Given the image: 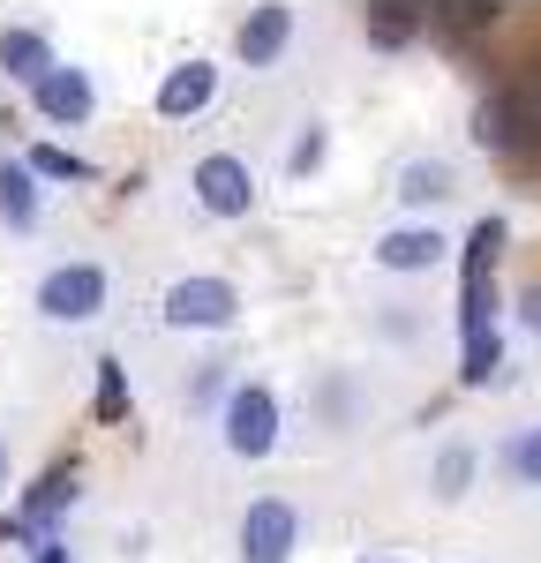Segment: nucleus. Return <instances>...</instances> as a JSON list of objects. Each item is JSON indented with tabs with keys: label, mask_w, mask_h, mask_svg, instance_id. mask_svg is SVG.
Listing matches in <instances>:
<instances>
[{
	"label": "nucleus",
	"mask_w": 541,
	"mask_h": 563,
	"mask_svg": "<svg viewBox=\"0 0 541 563\" xmlns=\"http://www.w3.org/2000/svg\"><path fill=\"white\" fill-rule=\"evenodd\" d=\"M219 451L233 466H264L270 451L286 443V406H278V390L264 376H233V390L219 398Z\"/></svg>",
	"instance_id": "obj_1"
},
{
	"label": "nucleus",
	"mask_w": 541,
	"mask_h": 563,
	"mask_svg": "<svg viewBox=\"0 0 541 563\" xmlns=\"http://www.w3.org/2000/svg\"><path fill=\"white\" fill-rule=\"evenodd\" d=\"M31 308H38V323H53V331H84V323H98L113 308V271L98 256L45 263L38 286H31Z\"/></svg>",
	"instance_id": "obj_2"
},
{
	"label": "nucleus",
	"mask_w": 541,
	"mask_h": 563,
	"mask_svg": "<svg viewBox=\"0 0 541 563\" xmlns=\"http://www.w3.org/2000/svg\"><path fill=\"white\" fill-rule=\"evenodd\" d=\"M241 286L233 278H219V271H188V278H174L166 294H158V323L166 331H188V339H219V331H233L241 323Z\"/></svg>",
	"instance_id": "obj_3"
},
{
	"label": "nucleus",
	"mask_w": 541,
	"mask_h": 563,
	"mask_svg": "<svg viewBox=\"0 0 541 563\" xmlns=\"http://www.w3.org/2000/svg\"><path fill=\"white\" fill-rule=\"evenodd\" d=\"M466 135H474L489 158H541V106L519 84H489Z\"/></svg>",
	"instance_id": "obj_4"
},
{
	"label": "nucleus",
	"mask_w": 541,
	"mask_h": 563,
	"mask_svg": "<svg viewBox=\"0 0 541 563\" xmlns=\"http://www.w3.org/2000/svg\"><path fill=\"white\" fill-rule=\"evenodd\" d=\"M256 166L241 158V151H203L196 166H188V203L211 218V225H241V218L256 211Z\"/></svg>",
	"instance_id": "obj_5"
},
{
	"label": "nucleus",
	"mask_w": 541,
	"mask_h": 563,
	"mask_svg": "<svg viewBox=\"0 0 541 563\" xmlns=\"http://www.w3.org/2000/svg\"><path fill=\"white\" fill-rule=\"evenodd\" d=\"M301 556V504L294 496H249L233 526V563H294Z\"/></svg>",
	"instance_id": "obj_6"
},
{
	"label": "nucleus",
	"mask_w": 541,
	"mask_h": 563,
	"mask_svg": "<svg viewBox=\"0 0 541 563\" xmlns=\"http://www.w3.org/2000/svg\"><path fill=\"white\" fill-rule=\"evenodd\" d=\"M368 263H376L384 278H429V271L451 263V233L437 218H399V225H384V233L368 241Z\"/></svg>",
	"instance_id": "obj_7"
},
{
	"label": "nucleus",
	"mask_w": 541,
	"mask_h": 563,
	"mask_svg": "<svg viewBox=\"0 0 541 563\" xmlns=\"http://www.w3.org/2000/svg\"><path fill=\"white\" fill-rule=\"evenodd\" d=\"M23 98H31V113H38L45 129H90L98 121V76H90L84 60H53Z\"/></svg>",
	"instance_id": "obj_8"
},
{
	"label": "nucleus",
	"mask_w": 541,
	"mask_h": 563,
	"mask_svg": "<svg viewBox=\"0 0 541 563\" xmlns=\"http://www.w3.org/2000/svg\"><path fill=\"white\" fill-rule=\"evenodd\" d=\"M219 84H225V68L211 60V53H188V60H174L166 76H158V90H151V113L158 121H203L211 106H219Z\"/></svg>",
	"instance_id": "obj_9"
},
{
	"label": "nucleus",
	"mask_w": 541,
	"mask_h": 563,
	"mask_svg": "<svg viewBox=\"0 0 541 563\" xmlns=\"http://www.w3.org/2000/svg\"><path fill=\"white\" fill-rule=\"evenodd\" d=\"M76 504H84V466H76V459H53V466L15 496V526L45 541V533H60V526H68Z\"/></svg>",
	"instance_id": "obj_10"
},
{
	"label": "nucleus",
	"mask_w": 541,
	"mask_h": 563,
	"mask_svg": "<svg viewBox=\"0 0 541 563\" xmlns=\"http://www.w3.org/2000/svg\"><path fill=\"white\" fill-rule=\"evenodd\" d=\"M286 45H294V8L286 0H256L241 23H233V60L249 68V76H264L286 60Z\"/></svg>",
	"instance_id": "obj_11"
},
{
	"label": "nucleus",
	"mask_w": 541,
	"mask_h": 563,
	"mask_svg": "<svg viewBox=\"0 0 541 563\" xmlns=\"http://www.w3.org/2000/svg\"><path fill=\"white\" fill-rule=\"evenodd\" d=\"M391 196H399L406 218H437L444 203H459V166L437 158V151H413L399 174H391Z\"/></svg>",
	"instance_id": "obj_12"
},
{
	"label": "nucleus",
	"mask_w": 541,
	"mask_h": 563,
	"mask_svg": "<svg viewBox=\"0 0 541 563\" xmlns=\"http://www.w3.org/2000/svg\"><path fill=\"white\" fill-rule=\"evenodd\" d=\"M309 421L331 435H354L368 421V390H361L354 368H316L309 376Z\"/></svg>",
	"instance_id": "obj_13"
},
{
	"label": "nucleus",
	"mask_w": 541,
	"mask_h": 563,
	"mask_svg": "<svg viewBox=\"0 0 541 563\" xmlns=\"http://www.w3.org/2000/svg\"><path fill=\"white\" fill-rule=\"evenodd\" d=\"M0 225H8L15 241H31L45 225V188L31 180V166H23L15 151H0Z\"/></svg>",
	"instance_id": "obj_14"
},
{
	"label": "nucleus",
	"mask_w": 541,
	"mask_h": 563,
	"mask_svg": "<svg viewBox=\"0 0 541 563\" xmlns=\"http://www.w3.org/2000/svg\"><path fill=\"white\" fill-rule=\"evenodd\" d=\"M474 481H482V443H474V435H444L437 459H429V496H437V504H466Z\"/></svg>",
	"instance_id": "obj_15"
},
{
	"label": "nucleus",
	"mask_w": 541,
	"mask_h": 563,
	"mask_svg": "<svg viewBox=\"0 0 541 563\" xmlns=\"http://www.w3.org/2000/svg\"><path fill=\"white\" fill-rule=\"evenodd\" d=\"M53 60H60V53H53V38H45L38 23H0V76L15 90H31Z\"/></svg>",
	"instance_id": "obj_16"
},
{
	"label": "nucleus",
	"mask_w": 541,
	"mask_h": 563,
	"mask_svg": "<svg viewBox=\"0 0 541 563\" xmlns=\"http://www.w3.org/2000/svg\"><path fill=\"white\" fill-rule=\"evenodd\" d=\"M504 249H511V218L482 211L466 225V241H451V263H459V278H496V256Z\"/></svg>",
	"instance_id": "obj_17"
},
{
	"label": "nucleus",
	"mask_w": 541,
	"mask_h": 563,
	"mask_svg": "<svg viewBox=\"0 0 541 563\" xmlns=\"http://www.w3.org/2000/svg\"><path fill=\"white\" fill-rule=\"evenodd\" d=\"M504 361H511L504 323H496V331H474V339H459V368H451V384H459V390H496V384H504Z\"/></svg>",
	"instance_id": "obj_18"
},
{
	"label": "nucleus",
	"mask_w": 541,
	"mask_h": 563,
	"mask_svg": "<svg viewBox=\"0 0 541 563\" xmlns=\"http://www.w3.org/2000/svg\"><path fill=\"white\" fill-rule=\"evenodd\" d=\"M421 31H429V23H421L413 0H376V8H361V38L376 45V53H406Z\"/></svg>",
	"instance_id": "obj_19"
},
{
	"label": "nucleus",
	"mask_w": 541,
	"mask_h": 563,
	"mask_svg": "<svg viewBox=\"0 0 541 563\" xmlns=\"http://www.w3.org/2000/svg\"><path fill=\"white\" fill-rule=\"evenodd\" d=\"M90 413H98V421H113V429H121V421H129L135 413V390H129V361H121V353H98V361H90Z\"/></svg>",
	"instance_id": "obj_20"
},
{
	"label": "nucleus",
	"mask_w": 541,
	"mask_h": 563,
	"mask_svg": "<svg viewBox=\"0 0 541 563\" xmlns=\"http://www.w3.org/2000/svg\"><path fill=\"white\" fill-rule=\"evenodd\" d=\"M15 158L31 166L38 188H68V180L84 188V180H98V166H90L84 151H68V143H31V151H15Z\"/></svg>",
	"instance_id": "obj_21"
},
{
	"label": "nucleus",
	"mask_w": 541,
	"mask_h": 563,
	"mask_svg": "<svg viewBox=\"0 0 541 563\" xmlns=\"http://www.w3.org/2000/svg\"><path fill=\"white\" fill-rule=\"evenodd\" d=\"M489 466L511 481V488H541V421H527V429L504 435V443L489 451Z\"/></svg>",
	"instance_id": "obj_22"
},
{
	"label": "nucleus",
	"mask_w": 541,
	"mask_h": 563,
	"mask_svg": "<svg viewBox=\"0 0 541 563\" xmlns=\"http://www.w3.org/2000/svg\"><path fill=\"white\" fill-rule=\"evenodd\" d=\"M459 339H474V331H496L504 323V294H496V278H459Z\"/></svg>",
	"instance_id": "obj_23"
},
{
	"label": "nucleus",
	"mask_w": 541,
	"mask_h": 563,
	"mask_svg": "<svg viewBox=\"0 0 541 563\" xmlns=\"http://www.w3.org/2000/svg\"><path fill=\"white\" fill-rule=\"evenodd\" d=\"M421 23L437 31V38H474V31H496V8H482V0H451V8H421Z\"/></svg>",
	"instance_id": "obj_24"
},
{
	"label": "nucleus",
	"mask_w": 541,
	"mask_h": 563,
	"mask_svg": "<svg viewBox=\"0 0 541 563\" xmlns=\"http://www.w3.org/2000/svg\"><path fill=\"white\" fill-rule=\"evenodd\" d=\"M323 166H331V129L323 121H301L294 143H286V180H316Z\"/></svg>",
	"instance_id": "obj_25"
},
{
	"label": "nucleus",
	"mask_w": 541,
	"mask_h": 563,
	"mask_svg": "<svg viewBox=\"0 0 541 563\" xmlns=\"http://www.w3.org/2000/svg\"><path fill=\"white\" fill-rule=\"evenodd\" d=\"M225 390H233V361H203V368H196V376H188V390H180V398H188V413H219V398Z\"/></svg>",
	"instance_id": "obj_26"
},
{
	"label": "nucleus",
	"mask_w": 541,
	"mask_h": 563,
	"mask_svg": "<svg viewBox=\"0 0 541 563\" xmlns=\"http://www.w3.org/2000/svg\"><path fill=\"white\" fill-rule=\"evenodd\" d=\"M504 316H511V323H519V331L541 346V278H534V286H519V294L504 301Z\"/></svg>",
	"instance_id": "obj_27"
},
{
	"label": "nucleus",
	"mask_w": 541,
	"mask_h": 563,
	"mask_svg": "<svg viewBox=\"0 0 541 563\" xmlns=\"http://www.w3.org/2000/svg\"><path fill=\"white\" fill-rule=\"evenodd\" d=\"M413 331H421V323H413V316H406L399 301H391V308H384V316H376V339H391V346H406Z\"/></svg>",
	"instance_id": "obj_28"
},
{
	"label": "nucleus",
	"mask_w": 541,
	"mask_h": 563,
	"mask_svg": "<svg viewBox=\"0 0 541 563\" xmlns=\"http://www.w3.org/2000/svg\"><path fill=\"white\" fill-rule=\"evenodd\" d=\"M23 563H76V549H68V533H45V541H38Z\"/></svg>",
	"instance_id": "obj_29"
},
{
	"label": "nucleus",
	"mask_w": 541,
	"mask_h": 563,
	"mask_svg": "<svg viewBox=\"0 0 541 563\" xmlns=\"http://www.w3.org/2000/svg\"><path fill=\"white\" fill-rule=\"evenodd\" d=\"M15 488V451H8V429H0V496Z\"/></svg>",
	"instance_id": "obj_30"
},
{
	"label": "nucleus",
	"mask_w": 541,
	"mask_h": 563,
	"mask_svg": "<svg viewBox=\"0 0 541 563\" xmlns=\"http://www.w3.org/2000/svg\"><path fill=\"white\" fill-rule=\"evenodd\" d=\"M527 98H534V106H541V60H534V90H527Z\"/></svg>",
	"instance_id": "obj_31"
},
{
	"label": "nucleus",
	"mask_w": 541,
	"mask_h": 563,
	"mask_svg": "<svg viewBox=\"0 0 541 563\" xmlns=\"http://www.w3.org/2000/svg\"><path fill=\"white\" fill-rule=\"evenodd\" d=\"M361 563H406V556H361Z\"/></svg>",
	"instance_id": "obj_32"
}]
</instances>
